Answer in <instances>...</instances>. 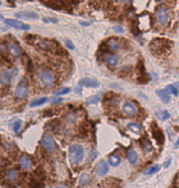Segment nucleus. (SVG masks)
Masks as SVG:
<instances>
[{
    "label": "nucleus",
    "instance_id": "ddd939ff",
    "mask_svg": "<svg viewBox=\"0 0 179 188\" xmlns=\"http://www.w3.org/2000/svg\"><path fill=\"white\" fill-rule=\"evenodd\" d=\"M105 64L107 65V68H110V69L117 68L118 64H119V58L114 53L106 54V56H105Z\"/></svg>",
    "mask_w": 179,
    "mask_h": 188
},
{
    "label": "nucleus",
    "instance_id": "7ed1b4c3",
    "mask_svg": "<svg viewBox=\"0 0 179 188\" xmlns=\"http://www.w3.org/2000/svg\"><path fill=\"white\" fill-rule=\"evenodd\" d=\"M39 83L41 87L44 88H50L56 83V76L53 69L50 68H42L39 72Z\"/></svg>",
    "mask_w": 179,
    "mask_h": 188
},
{
    "label": "nucleus",
    "instance_id": "9d476101",
    "mask_svg": "<svg viewBox=\"0 0 179 188\" xmlns=\"http://www.w3.org/2000/svg\"><path fill=\"white\" fill-rule=\"evenodd\" d=\"M4 22H5V24H8V26H10V27H13V28H15V30L28 31V30L31 28L30 24H26V23L21 22V21H18V19H4Z\"/></svg>",
    "mask_w": 179,
    "mask_h": 188
},
{
    "label": "nucleus",
    "instance_id": "5701e85b",
    "mask_svg": "<svg viewBox=\"0 0 179 188\" xmlns=\"http://www.w3.org/2000/svg\"><path fill=\"white\" fill-rule=\"evenodd\" d=\"M139 145H141V147H142L145 154H149V152L152 151V145H151V142L149 141V139L143 138L142 141H139Z\"/></svg>",
    "mask_w": 179,
    "mask_h": 188
},
{
    "label": "nucleus",
    "instance_id": "7c9ffc66",
    "mask_svg": "<svg viewBox=\"0 0 179 188\" xmlns=\"http://www.w3.org/2000/svg\"><path fill=\"white\" fill-rule=\"evenodd\" d=\"M22 128V120H15L14 124H13V132L14 133H18Z\"/></svg>",
    "mask_w": 179,
    "mask_h": 188
},
{
    "label": "nucleus",
    "instance_id": "72a5a7b5",
    "mask_svg": "<svg viewBox=\"0 0 179 188\" xmlns=\"http://www.w3.org/2000/svg\"><path fill=\"white\" fill-rule=\"evenodd\" d=\"M42 21H44L45 23H54V24L58 23V19L56 18H51V17H44V18H42Z\"/></svg>",
    "mask_w": 179,
    "mask_h": 188
},
{
    "label": "nucleus",
    "instance_id": "f03ea898",
    "mask_svg": "<svg viewBox=\"0 0 179 188\" xmlns=\"http://www.w3.org/2000/svg\"><path fill=\"white\" fill-rule=\"evenodd\" d=\"M27 41L32 44L35 47L40 49L42 51H49V53H53V51H56V50H60V47L58 46V44L54 40H49V39H40V37H36V40H31V39H27Z\"/></svg>",
    "mask_w": 179,
    "mask_h": 188
},
{
    "label": "nucleus",
    "instance_id": "cd10ccee",
    "mask_svg": "<svg viewBox=\"0 0 179 188\" xmlns=\"http://www.w3.org/2000/svg\"><path fill=\"white\" fill-rule=\"evenodd\" d=\"M159 170H160V166L159 165H151V166H149V168L143 171V174L145 175H152V174L157 173Z\"/></svg>",
    "mask_w": 179,
    "mask_h": 188
},
{
    "label": "nucleus",
    "instance_id": "2eb2a0df",
    "mask_svg": "<svg viewBox=\"0 0 179 188\" xmlns=\"http://www.w3.org/2000/svg\"><path fill=\"white\" fill-rule=\"evenodd\" d=\"M8 47V53L10 54V55H13L14 58H21L22 56V49L18 46V44H15V42H9V44L7 45Z\"/></svg>",
    "mask_w": 179,
    "mask_h": 188
},
{
    "label": "nucleus",
    "instance_id": "f3484780",
    "mask_svg": "<svg viewBox=\"0 0 179 188\" xmlns=\"http://www.w3.org/2000/svg\"><path fill=\"white\" fill-rule=\"evenodd\" d=\"M126 159L131 165H136L138 163V154L134 148H128L126 154Z\"/></svg>",
    "mask_w": 179,
    "mask_h": 188
},
{
    "label": "nucleus",
    "instance_id": "1a4fd4ad",
    "mask_svg": "<svg viewBox=\"0 0 179 188\" xmlns=\"http://www.w3.org/2000/svg\"><path fill=\"white\" fill-rule=\"evenodd\" d=\"M4 179L8 182V183H15L18 179H19V173H18V170L17 169H14V168H10V169H7L4 171Z\"/></svg>",
    "mask_w": 179,
    "mask_h": 188
},
{
    "label": "nucleus",
    "instance_id": "f8f14e48",
    "mask_svg": "<svg viewBox=\"0 0 179 188\" xmlns=\"http://www.w3.org/2000/svg\"><path fill=\"white\" fill-rule=\"evenodd\" d=\"M95 173L97 177H104L109 173V164L104 160H100L95 166Z\"/></svg>",
    "mask_w": 179,
    "mask_h": 188
},
{
    "label": "nucleus",
    "instance_id": "58836bf2",
    "mask_svg": "<svg viewBox=\"0 0 179 188\" xmlns=\"http://www.w3.org/2000/svg\"><path fill=\"white\" fill-rule=\"evenodd\" d=\"M170 164H171V158H169V159L166 160V163L164 164V168H168V166H169Z\"/></svg>",
    "mask_w": 179,
    "mask_h": 188
},
{
    "label": "nucleus",
    "instance_id": "a18cd8bd",
    "mask_svg": "<svg viewBox=\"0 0 179 188\" xmlns=\"http://www.w3.org/2000/svg\"><path fill=\"white\" fill-rule=\"evenodd\" d=\"M0 5H2V2H0Z\"/></svg>",
    "mask_w": 179,
    "mask_h": 188
},
{
    "label": "nucleus",
    "instance_id": "a211bd4d",
    "mask_svg": "<svg viewBox=\"0 0 179 188\" xmlns=\"http://www.w3.org/2000/svg\"><path fill=\"white\" fill-rule=\"evenodd\" d=\"M120 163H122V155L118 154V152L111 154L109 156V159H107V164L110 166H114V168H115V166H119Z\"/></svg>",
    "mask_w": 179,
    "mask_h": 188
},
{
    "label": "nucleus",
    "instance_id": "a878e982",
    "mask_svg": "<svg viewBox=\"0 0 179 188\" xmlns=\"http://www.w3.org/2000/svg\"><path fill=\"white\" fill-rule=\"evenodd\" d=\"M47 97H39V99H35V100H32L31 103H30V106L31 107H37V106H41V105H44L47 103Z\"/></svg>",
    "mask_w": 179,
    "mask_h": 188
},
{
    "label": "nucleus",
    "instance_id": "bb28decb",
    "mask_svg": "<svg viewBox=\"0 0 179 188\" xmlns=\"http://www.w3.org/2000/svg\"><path fill=\"white\" fill-rule=\"evenodd\" d=\"M46 5H49L50 8H54V9H62L64 7V4L62 0H49V2L46 3Z\"/></svg>",
    "mask_w": 179,
    "mask_h": 188
},
{
    "label": "nucleus",
    "instance_id": "4be33fe9",
    "mask_svg": "<svg viewBox=\"0 0 179 188\" xmlns=\"http://www.w3.org/2000/svg\"><path fill=\"white\" fill-rule=\"evenodd\" d=\"M91 184V175L87 173H83L79 175V186L81 187H87Z\"/></svg>",
    "mask_w": 179,
    "mask_h": 188
},
{
    "label": "nucleus",
    "instance_id": "c756f323",
    "mask_svg": "<svg viewBox=\"0 0 179 188\" xmlns=\"http://www.w3.org/2000/svg\"><path fill=\"white\" fill-rule=\"evenodd\" d=\"M70 92V88L69 87H62V88H59L55 91V95L56 96H63V95H67Z\"/></svg>",
    "mask_w": 179,
    "mask_h": 188
},
{
    "label": "nucleus",
    "instance_id": "37998d69",
    "mask_svg": "<svg viewBox=\"0 0 179 188\" xmlns=\"http://www.w3.org/2000/svg\"><path fill=\"white\" fill-rule=\"evenodd\" d=\"M175 147H179V138H178V141L175 142Z\"/></svg>",
    "mask_w": 179,
    "mask_h": 188
},
{
    "label": "nucleus",
    "instance_id": "ea45409f",
    "mask_svg": "<svg viewBox=\"0 0 179 188\" xmlns=\"http://www.w3.org/2000/svg\"><path fill=\"white\" fill-rule=\"evenodd\" d=\"M75 92H77V94H81V92H82V86L78 84L77 88H75Z\"/></svg>",
    "mask_w": 179,
    "mask_h": 188
},
{
    "label": "nucleus",
    "instance_id": "f704fd0d",
    "mask_svg": "<svg viewBox=\"0 0 179 188\" xmlns=\"http://www.w3.org/2000/svg\"><path fill=\"white\" fill-rule=\"evenodd\" d=\"M113 31L115 32V33H120V35H123L124 32H126L122 26H114V27H113Z\"/></svg>",
    "mask_w": 179,
    "mask_h": 188
},
{
    "label": "nucleus",
    "instance_id": "b1692460",
    "mask_svg": "<svg viewBox=\"0 0 179 188\" xmlns=\"http://www.w3.org/2000/svg\"><path fill=\"white\" fill-rule=\"evenodd\" d=\"M127 128H128L129 131L134 132V133H141V132L143 131L142 126H141V124H138V123H134V122H131V123H128Z\"/></svg>",
    "mask_w": 179,
    "mask_h": 188
},
{
    "label": "nucleus",
    "instance_id": "6ab92c4d",
    "mask_svg": "<svg viewBox=\"0 0 179 188\" xmlns=\"http://www.w3.org/2000/svg\"><path fill=\"white\" fill-rule=\"evenodd\" d=\"M15 18H21V19H39V14L35 12H18L15 13Z\"/></svg>",
    "mask_w": 179,
    "mask_h": 188
},
{
    "label": "nucleus",
    "instance_id": "aec40b11",
    "mask_svg": "<svg viewBox=\"0 0 179 188\" xmlns=\"http://www.w3.org/2000/svg\"><path fill=\"white\" fill-rule=\"evenodd\" d=\"M152 136H154V138H155L159 143H162V142H164V134H162V132H161L160 128H157L156 124H154V128H152Z\"/></svg>",
    "mask_w": 179,
    "mask_h": 188
},
{
    "label": "nucleus",
    "instance_id": "a19ab883",
    "mask_svg": "<svg viewBox=\"0 0 179 188\" xmlns=\"http://www.w3.org/2000/svg\"><path fill=\"white\" fill-rule=\"evenodd\" d=\"M62 101H63V99H62V97H59V99H55V100H54L53 103H54V104H60Z\"/></svg>",
    "mask_w": 179,
    "mask_h": 188
},
{
    "label": "nucleus",
    "instance_id": "c03bdc74",
    "mask_svg": "<svg viewBox=\"0 0 179 188\" xmlns=\"http://www.w3.org/2000/svg\"><path fill=\"white\" fill-rule=\"evenodd\" d=\"M119 2H122V3H123V2H127V0H119Z\"/></svg>",
    "mask_w": 179,
    "mask_h": 188
},
{
    "label": "nucleus",
    "instance_id": "473e14b6",
    "mask_svg": "<svg viewBox=\"0 0 179 188\" xmlns=\"http://www.w3.org/2000/svg\"><path fill=\"white\" fill-rule=\"evenodd\" d=\"M100 101V96L99 95H95V96H91V97L87 99V104H96Z\"/></svg>",
    "mask_w": 179,
    "mask_h": 188
},
{
    "label": "nucleus",
    "instance_id": "4c0bfd02",
    "mask_svg": "<svg viewBox=\"0 0 179 188\" xmlns=\"http://www.w3.org/2000/svg\"><path fill=\"white\" fill-rule=\"evenodd\" d=\"M88 158H90V160H94L96 158V151H95V150H91V152L88 154Z\"/></svg>",
    "mask_w": 179,
    "mask_h": 188
},
{
    "label": "nucleus",
    "instance_id": "393cba45",
    "mask_svg": "<svg viewBox=\"0 0 179 188\" xmlns=\"http://www.w3.org/2000/svg\"><path fill=\"white\" fill-rule=\"evenodd\" d=\"M77 120H78V114L75 111H69L66 115V122L69 123V124H74Z\"/></svg>",
    "mask_w": 179,
    "mask_h": 188
},
{
    "label": "nucleus",
    "instance_id": "39448f33",
    "mask_svg": "<svg viewBox=\"0 0 179 188\" xmlns=\"http://www.w3.org/2000/svg\"><path fill=\"white\" fill-rule=\"evenodd\" d=\"M17 74V69H3L0 72V86L2 87H7L12 83L14 76Z\"/></svg>",
    "mask_w": 179,
    "mask_h": 188
},
{
    "label": "nucleus",
    "instance_id": "dca6fc26",
    "mask_svg": "<svg viewBox=\"0 0 179 188\" xmlns=\"http://www.w3.org/2000/svg\"><path fill=\"white\" fill-rule=\"evenodd\" d=\"M79 84L85 86V87H88V88H97V87H100V82L97 79L95 78H83V79H81V82Z\"/></svg>",
    "mask_w": 179,
    "mask_h": 188
},
{
    "label": "nucleus",
    "instance_id": "c9c22d12",
    "mask_svg": "<svg viewBox=\"0 0 179 188\" xmlns=\"http://www.w3.org/2000/svg\"><path fill=\"white\" fill-rule=\"evenodd\" d=\"M66 46L68 47L69 50H74V49H75V47H74V44H73V42L70 41V40H66Z\"/></svg>",
    "mask_w": 179,
    "mask_h": 188
},
{
    "label": "nucleus",
    "instance_id": "e433bc0d",
    "mask_svg": "<svg viewBox=\"0 0 179 188\" xmlns=\"http://www.w3.org/2000/svg\"><path fill=\"white\" fill-rule=\"evenodd\" d=\"M4 147L7 150H14V146L10 142H4Z\"/></svg>",
    "mask_w": 179,
    "mask_h": 188
},
{
    "label": "nucleus",
    "instance_id": "20e7f679",
    "mask_svg": "<svg viewBox=\"0 0 179 188\" xmlns=\"http://www.w3.org/2000/svg\"><path fill=\"white\" fill-rule=\"evenodd\" d=\"M41 146L47 154H54L56 151V143L50 133H44L41 137Z\"/></svg>",
    "mask_w": 179,
    "mask_h": 188
},
{
    "label": "nucleus",
    "instance_id": "9b49d317",
    "mask_svg": "<svg viewBox=\"0 0 179 188\" xmlns=\"http://www.w3.org/2000/svg\"><path fill=\"white\" fill-rule=\"evenodd\" d=\"M104 45L106 46V49L111 51V53H117L120 50V42H119V40L117 39V37H110V39H107Z\"/></svg>",
    "mask_w": 179,
    "mask_h": 188
},
{
    "label": "nucleus",
    "instance_id": "4468645a",
    "mask_svg": "<svg viewBox=\"0 0 179 188\" xmlns=\"http://www.w3.org/2000/svg\"><path fill=\"white\" fill-rule=\"evenodd\" d=\"M19 166H21V169H23L24 171H28L32 168V160L28 155L22 154L19 156Z\"/></svg>",
    "mask_w": 179,
    "mask_h": 188
},
{
    "label": "nucleus",
    "instance_id": "0eeeda50",
    "mask_svg": "<svg viewBox=\"0 0 179 188\" xmlns=\"http://www.w3.org/2000/svg\"><path fill=\"white\" fill-rule=\"evenodd\" d=\"M155 17H156V21L157 23H159L160 26H166V23L169 22V10H168L165 7H159L155 13Z\"/></svg>",
    "mask_w": 179,
    "mask_h": 188
},
{
    "label": "nucleus",
    "instance_id": "79ce46f5",
    "mask_svg": "<svg viewBox=\"0 0 179 188\" xmlns=\"http://www.w3.org/2000/svg\"><path fill=\"white\" fill-rule=\"evenodd\" d=\"M81 24H82V26H90L88 22H81Z\"/></svg>",
    "mask_w": 179,
    "mask_h": 188
},
{
    "label": "nucleus",
    "instance_id": "2f4dec72",
    "mask_svg": "<svg viewBox=\"0 0 179 188\" xmlns=\"http://www.w3.org/2000/svg\"><path fill=\"white\" fill-rule=\"evenodd\" d=\"M159 116H160V119L161 120H168L170 118V114H169V111H166V110H162L159 113Z\"/></svg>",
    "mask_w": 179,
    "mask_h": 188
},
{
    "label": "nucleus",
    "instance_id": "49530a36",
    "mask_svg": "<svg viewBox=\"0 0 179 188\" xmlns=\"http://www.w3.org/2000/svg\"><path fill=\"white\" fill-rule=\"evenodd\" d=\"M60 188H62V187H60Z\"/></svg>",
    "mask_w": 179,
    "mask_h": 188
},
{
    "label": "nucleus",
    "instance_id": "423d86ee",
    "mask_svg": "<svg viewBox=\"0 0 179 188\" xmlns=\"http://www.w3.org/2000/svg\"><path fill=\"white\" fill-rule=\"evenodd\" d=\"M30 94V86L27 84V81L22 79L21 82L17 84V87L14 90V95L18 100H24Z\"/></svg>",
    "mask_w": 179,
    "mask_h": 188
},
{
    "label": "nucleus",
    "instance_id": "f257e3e1",
    "mask_svg": "<svg viewBox=\"0 0 179 188\" xmlns=\"http://www.w3.org/2000/svg\"><path fill=\"white\" fill-rule=\"evenodd\" d=\"M68 158H69L70 164H73V165L82 164V161L85 159V147L79 143L70 145L68 150Z\"/></svg>",
    "mask_w": 179,
    "mask_h": 188
},
{
    "label": "nucleus",
    "instance_id": "6e6552de",
    "mask_svg": "<svg viewBox=\"0 0 179 188\" xmlns=\"http://www.w3.org/2000/svg\"><path fill=\"white\" fill-rule=\"evenodd\" d=\"M122 113L126 116H136L138 114V106L133 101H126L122 105Z\"/></svg>",
    "mask_w": 179,
    "mask_h": 188
},
{
    "label": "nucleus",
    "instance_id": "412c9836",
    "mask_svg": "<svg viewBox=\"0 0 179 188\" xmlns=\"http://www.w3.org/2000/svg\"><path fill=\"white\" fill-rule=\"evenodd\" d=\"M156 95L160 97V100L162 101L164 104H168L170 101V94L166 90H157L156 91Z\"/></svg>",
    "mask_w": 179,
    "mask_h": 188
},
{
    "label": "nucleus",
    "instance_id": "c85d7f7f",
    "mask_svg": "<svg viewBox=\"0 0 179 188\" xmlns=\"http://www.w3.org/2000/svg\"><path fill=\"white\" fill-rule=\"evenodd\" d=\"M165 90H166L169 94H171L173 96H178V95H179V90H178V87H177L175 84H168Z\"/></svg>",
    "mask_w": 179,
    "mask_h": 188
}]
</instances>
